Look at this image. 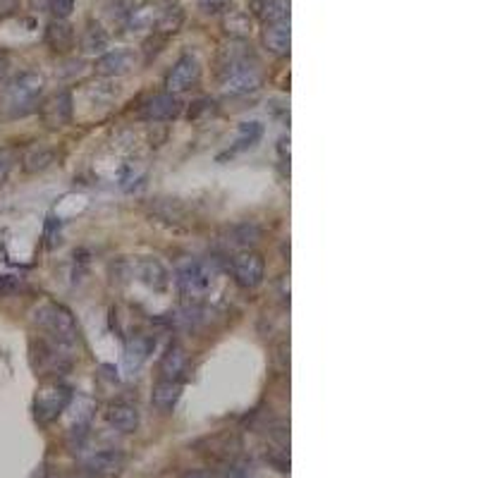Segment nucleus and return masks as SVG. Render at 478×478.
<instances>
[{
	"instance_id": "nucleus-4",
	"label": "nucleus",
	"mask_w": 478,
	"mask_h": 478,
	"mask_svg": "<svg viewBox=\"0 0 478 478\" xmlns=\"http://www.w3.org/2000/svg\"><path fill=\"white\" fill-rule=\"evenodd\" d=\"M72 402V390L63 385V383H48L41 388V393L36 395V419L48 423L58 419L60 414L67 409V404Z\"/></svg>"
},
{
	"instance_id": "nucleus-14",
	"label": "nucleus",
	"mask_w": 478,
	"mask_h": 478,
	"mask_svg": "<svg viewBox=\"0 0 478 478\" xmlns=\"http://www.w3.org/2000/svg\"><path fill=\"white\" fill-rule=\"evenodd\" d=\"M60 345L56 342H38V352H36V359L38 363L36 366L41 368V371H48V373H63L70 368V359H67L65 354H60Z\"/></svg>"
},
{
	"instance_id": "nucleus-24",
	"label": "nucleus",
	"mask_w": 478,
	"mask_h": 478,
	"mask_svg": "<svg viewBox=\"0 0 478 478\" xmlns=\"http://www.w3.org/2000/svg\"><path fill=\"white\" fill-rule=\"evenodd\" d=\"M153 24V10L151 5H144V8L134 10L130 12V26H134V29H144V26H151Z\"/></svg>"
},
{
	"instance_id": "nucleus-18",
	"label": "nucleus",
	"mask_w": 478,
	"mask_h": 478,
	"mask_svg": "<svg viewBox=\"0 0 478 478\" xmlns=\"http://www.w3.org/2000/svg\"><path fill=\"white\" fill-rule=\"evenodd\" d=\"M264 41L268 46V51L275 53V56H289V22H275L268 24L264 31Z\"/></svg>"
},
{
	"instance_id": "nucleus-10",
	"label": "nucleus",
	"mask_w": 478,
	"mask_h": 478,
	"mask_svg": "<svg viewBox=\"0 0 478 478\" xmlns=\"http://www.w3.org/2000/svg\"><path fill=\"white\" fill-rule=\"evenodd\" d=\"M182 113V100L175 93H158L144 105V118L151 123H167Z\"/></svg>"
},
{
	"instance_id": "nucleus-21",
	"label": "nucleus",
	"mask_w": 478,
	"mask_h": 478,
	"mask_svg": "<svg viewBox=\"0 0 478 478\" xmlns=\"http://www.w3.org/2000/svg\"><path fill=\"white\" fill-rule=\"evenodd\" d=\"M261 137H264V125L261 123H256V120H251V123H241L237 130V139H234L232 153L251 149V146L259 144Z\"/></svg>"
},
{
	"instance_id": "nucleus-6",
	"label": "nucleus",
	"mask_w": 478,
	"mask_h": 478,
	"mask_svg": "<svg viewBox=\"0 0 478 478\" xmlns=\"http://www.w3.org/2000/svg\"><path fill=\"white\" fill-rule=\"evenodd\" d=\"M232 275L234 280H237L239 287L244 289H254L259 287L261 282H264V275H266V261L261 254L256 251H239L237 256L232 259Z\"/></svg>"
},
{
	"instance_id": "nucleus-2",
	"label": "nucleus",
	"mask_w": 478,
	"mask_h": 478,
	"mask_svg": "<svg viewBox=\"0 0 478 478\" xmlns=\"http://www.w3.org/2000/svg\"><path fill=\"white\" fill-rule=\"evenodd\" d=\"M43 93V77L38 72H22L3 89V103L10 115H26L36 108Z\"/></svg>"
},
{
	"instance_id": "nucleus-1",
	"label": "nucleus",
	"mask_w": 478,
	"mask_h": 478,
	"mask_svg": "<svg viewBox=\"0 0 478 478\" xmlns=\"http://www.w3.org/2000/svg\"><path fill=\"white\" fill-rule=\"evenodd\" d=\"M33 323H36L56 345L60 347L77 345L79 340L77 323L72 318V313L67 311L65 306L56 304V301H46V304L38 306L36 311H33Z\"/></svg>"
},
{
	"instance_id": "nucleus-7",
	"label": "nucleus",
	"mask_w": 478,
	"mask_h": 478,
	"mask_svg": "<svg viewBox=\"0 0 478 478\" xmlns=\"http://www.w3.org/2000/svg\"><path fill=\"white\" fill-rule=\"evenodd\" d=\"M125 454L120 450H98L84 459V471L93 478H113L125 469Z\"/></svg>"
},
{
	"instance_id": "nucleus-28",
	"label": "nucleus",
	"mask_w": 478,
	"mask_h": 478,
	"mask_svg": "<svg viewBox=\"0 0 478 478\" xmlns=\"http://www.w3.org/2000/svg\"><path fill=\"white\" fill-rule=\"evenodd\" d=\"M17 289V282L12 280V278H8V275H3L0 278V297H5V294H12Z\"/></svg>"
},
{
	"instance_id": "nucleus-3",
	"label": "nucleus",
	"mask_w": 478,
	"mask_h": 478,
	"mask_svg": "<svg viewBox=\"0 0 478 478\" xmlns=\"http://www.w3.org/2000/svg\"><path fill=\"white\" fill-rule=\"evenodd\" d=\"M261 86V72L246 56H232L223 67V91L227 96H246Z\"/></svg>"
},
{
	"instance_id": "nucleus-26",
	"label": "nucleus",
	"mask_w": 478,
	"mask_h": 478,
	"mask_svg": "<svg viewBox=\"0 0 478 478\" xmlns=\"http://www.w3.org/2000/svg\"><path fill=\"white\" fill-rule=\"evenodd\" d=\"M223 478H256V471L249 464H232V467L225 469Z\"/></svg>"
},
{
	"instance_id": "nucleus-22",
	"label": "nucleus",
	"mask_w": 478,
	"mask_h": 478,
	"mask_svg": "<svg viewBox=\"0 0 478 478\" xmlns=\"http://www.w3.org/2000/svg\"><path fill=\"white\" fill-rule=\"evenodd\" d=\"M105 43H108L105 31L100 29L98 24H89V29H86L84 36H82V48L86 53H96V51H103Z\"/></svg>"
},
{
	"instance_id": "nucleus-19",
	"label": "nucleus",
	"mask_w": 478,
	"mask_h": 478,
	"mask_svg": "<svg viewBox=\"0 0 478 478\" xmlns=\"http://www.w3.org/2000/svg\"><path fill=\"white\" fill-rule=\"evenodd\" d=\"M46 43L56 53H67L75 46V31L63 19H58V22L48 24V29H46Z\"/></svg>"
},
{
	"instance_id": "nucleus-8",
	"label": "nucleus",
	"mask_w": 478,
	"mask_h": 478,
	"mask_svg": "<svg viewBox=\"0 0 478 478\" xmlns=\"http://www.w3.org/2000/svg\"><path fill=\"white\" fill-rule=\"evenodd\" d=\"M201 77V65L199 60L194 56H182L175 67L170 70V75L165 79L167 93H182V91H189L194 84L199 82Z\"/></svg>"
},
{
	"instance_id": "nucleus-16",
	"label": "nucleus",
	"mask_w": 478,
	"mask_h": 478,
	"mask_svg": "<svg viewBox=\"0 0 478 478\" xmlns=\"http://www.w3.org/2000/svg\"><path fill=\"white\" fill-rule=\"evenodd\" d=\"M185 366H187L185 349H182L177 342H172V345L165 349L163 359H160V378L177 380L182 375V371H185Z\"/></svg>"
},
{
	"instance_id": "nucleus-12",
	"label": "nucleus",
	"mask_w": 478,
	"mask_h": 478,
	"mask_svg": "<svg viewBox=\"0 0 478 478\" xmlns=\"http://www.w3.org/2000/svg\"><path fill=\"white\" fill-rule=\"evenodd\" d=\"M105 419L120 433H134L141 423L139 409L130 402H113L105 412Z\"/></svg>"
},
{
	"instance_id": "nucleus-30",
	"label": "nucleus",
	"mask_w": 478,
	"mask_h": 478,
	"mask_svg": "<svg viewBox=\"0 0 478 478\" xmlns=\"http://www.w3.org/2000/svg\"><path fill=\"white\" fill-rule=\"evenodd\" d=\"M5 75V58H0V77Z\"/></svg>"
},
{
	"instance_id": "nucleus-25",
	"label": "nucleus",
	"mask_w": 478,
	"mask_h": 478,
	"mask_svg": "<svg viewBox=\"0 0 478 478\" xmlns=\"http://www.w3.org/2000/svg\"><path fill=\"white\" fill-rule=\"evenodd\" d=\"M51 10L58 19H67L75 10V0H51Z\"/></svg>"
},
{
	"instance_id": "nucleus-13",
	"label": "nucleus",
	"mask_w": 478,
	"mask_h": 478,
	"mask_svg": "<svg viewBox=\"0 0 478 478\" xmlns=\"http://www.w3.org/2000/svg\"><path fill=\"white\" fill-rule=\"evenodd\" d=\"M43 118L51 127H63L70 123L72 118V96L67 91H60L56 96H51L48 103L43 105Z\"/></svg>"
},
{
	"instance_id": "nucleus-27",
	"label": "nucleus",
	"mask_w": 478,
	"mask_h": 478,
	"mask_svg": "<svg viewBox=\"0 0 478 478\" xmlns=\"http://www.w3.org/2000/svg\"><path fill=\"white\" fill-rule=\"evenodd\" d=\"M12 160H15V156H12V151H10V149H3V151H0V182L8 177V172L12 170Z\"/></svg>"
},
{
	"instance_id": "nucleus-9",
	"label": "nucleus",
	"mask_w": 478,
	"mask_h": 478,
	"mask_svg": "<svg viewBox=\"0 0 478 478\" xmlns=\"http://www.w3.org/2000/svg\"><path fill=\"white\" fill-rule=\"evenodd\" d=\"M134 65H137V56L127 48H120V51H110L105 53V56H100L96 60V72L103 77H120L132 72Z\"/></svg>"
},
{
	"instance_id": "nucleus-5",
	"label": "nucleus",
	"mask_w": 478,
	"mask_h": 478,
	"mask_svg": "<svg viewBox=\"0 0 478 478\" xmlns=\"http://www.w3.org/2000/svg\"><path fill=\"white\" fill-rule=\"evenodd\" d=\"M213 285V271L201 261H187L177 271V287L187 297H204Z\"/></svg>"
},
{
	"instance_id": "nucleus-29",
	"label": "nucleus",
	"mask_w": 478,
	"mask_h": 478,
	"mask_svg": "<svg viewBox=\"0 0 478 478\" xmlns=\"http://www.w3.org/2000/svg\"><path fill=\"white\" fill-rule=\"evenodd\" d=\"M180 478H211V476L204 474V471H192L189 469V471H185V474H182Z\"/></svg>"
},
{
	"instance_id": "nucleus-11",
	"label": "nucleus",
	"mask_w": 478,
	"mask_h": 478,
	"mask_svg": "<svg viewBox=\"0 0 478 478\" xmlns=\"http://www.w3.org/2000/svg\"><path fill=\"white\" fill-rule=\"evenodd\" d=\"M132 275L137 280L144 282V285L153 287V289H165L167 282H170L163 264L156 261V259H134L132 261Z\"/></svg>"
},
{
	"instance_id": "nucleus-15",
	"label": "nucleus",
	"mask_w": 478,
	"mask_h": 478,
	"mask_svg": "<svg viewBox=\"0 0 478 478\" xmlns=\"http://www.w3.org/2000/svg\"><path fill=\"white\" fill-rule=\"evenodd\" d=\"M180 397H182L180 380H165V378H160L156 385H153L151 404L158 409V412H170V409H175V404L180 402Z\"/></svg>"
},
{
	"instance_id": "nucleus-23",
	"label": "nucleus",
	"mask_w": 478,
	"mask_h": 478,
	"mask_svg": "<svg viewBox=\"0 0 478 478\" xmlns=\"http://www.w3.org/2000/svg\"><path fill=\"white\" fill-rule=\"evenodd\" d=\"M53 158H56V153H53L51 149H41V151H33V153H29L26 156V172H36V170H46L51 163H53Z\"/></svg>"
},
{
	"instance_id": "nucleus-20",
	"label": "nucleus",
	"mask_w": 478,
	"mask_h": 478,
	"mask_svg": "<svg viewBox=\"0 0 478 478\" xmlns=\"http://www.w3.org/2000/svg\"><path fill=\"white\" fill-rule=\"evenodd\" d=\"M156 345V340L151 338H134L125 349V366L127 371H137V368L149 359L151 349Z\"/></svg>"
},
{
	"instance_id": "nucleus-17",
	"label": "nucleus",
	"mask_w": 478,
	"mask_h": 478,
	"mask_svg": "<svg viewBox=\"0 0 478 478\" xmlns=\"http://www.w3.org/2000/svg\"><path fill=\"white\" fill-rule=\"evenodd\" d=\"M254 12L266 24L285 22L289 17V0H254Z\"/></svg>"
}]
</instances>
